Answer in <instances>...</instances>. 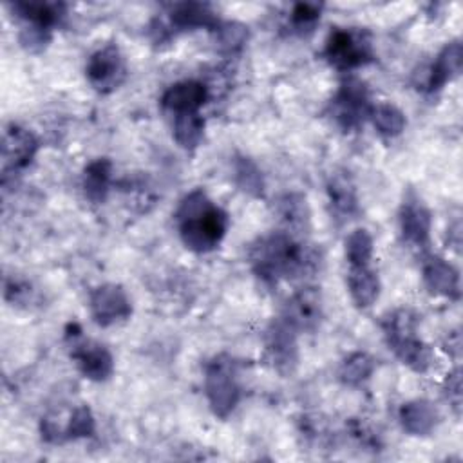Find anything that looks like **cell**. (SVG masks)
Returning <instances> with one entry per match:
<instances>
[{"mask_svg": "<svg viewBox=\"0 0 463 463\" xmlns=\"http://www.w3.org/2000/svg\"><path fill=\"white\" fill-rule=\"evenodd\" d=\"M248 257L253 273L266 284L302 277L320 264V253L313 246L282 230L257 239Z\"/></svg>", "mask_w": 463, "mask_h": 463, "instance_id": "cell-1", "label": "cell"}, {"mask_svg": "<svg viewBox=\"0 0 463 463\" xmlns=\"http://www.w3.org/2000/svg\"><path fill=\"white\" fill-rule=\"evenodd\" d=\"M175 221L183 244L195 253L215 250L228 230V213L201 188L192 190L181 199Z\"/></svg>", "mask_w": 463, "mask_h": 463, "instance_id": "cell-2", "label": "cell"}, {"mask_svg": "<svg viewBox=\"0 0 463 463\" xmlns=\"http://www.w3.org/2000/svg\"><path fill=\"white\" fill-rule=\"evenodd\" d=\"M418 315L411 309H394L382 318V329L389 349L402 364L416 373H425L430 367L432 353L429 345L416 335Z\"/></svg>", "mask_w": 463, "mask_h": 463, "instance_id": "cell-3", "label": "cell"}, {"mask_svg": "<svg viewBox=\"0 0 463 463\" xmlns=\"http://www.w3.org/2000/svg\"><path fill=\"white\" fill-rule=\"evenodd\" d=\"M204 394L217 418L226 420L233 412L241 400V387L232 356L222 353L208 362L204 371Z\"/></svg>", "mask_w": 463, "mask_h": 463, "instance_id": "cell-4", "label": "cell"}, {"mask_svg": "<svg viewBox=\"0 0 463 463\" xmlns=\"http://www.w3.org/2000/svg\"><path fill=\"white\" fill-rule=\"evenodd\" d=\"M324 54L338 71H353L373 60V43L367 31L335 29L331 31Z\"/></svg>", "mask_w": 463, "mask_h": 463, "instance_id": "cell-5", "label": "cell"}, {"mask_svg": "<svg viewBox=\"0 0 463 463\" xmlns=\"http://www.w3.org/2000/svg\"><path fill=\"white\" fill-rule=\"evenodd\" d=\"M371 109L373 105L369 101V90L358 78L344 80L329 103L331 118L344 132H351L362 127L371 114Z\"/></svg>", "mask_w": 463, "mask_h": 463, "instance_id": "cell-6", "label": "cell"}, {"mask_svg": "<svg viewBox=\"0 0 463 463\" xmlns=\"http://www.w3.org/2000/svg\"><path fill=\"white\" fill-rule=\"evenodd\" d=\"M87 80L98 92L116 90L127 78V65L116 43H107L90 54L87 67Z\"/></svg>", "mask_w": 463, "mask_h": 463, "instance_id": "cell-7", "label": "cell"}, {"mask_svg": "<svg viewBox=\"0 0 463 463\" xmlns=\"http://www.w3.org/2000/svg\"><path fill=\"white\" fill-rule=\"evenodd\" d=\"M266 356L273 369L284 376L291 374L298 362L297 331L280 317L273 320L264 335Z\"/></svg>", "mask_w": 463, "mask_h": 463, "instance_id": "cell-8", "label": "cell"}, {"mask_svg": "<svg viewBox=\"0 0 463 463\" xmlns=\"http://www.w3.org/2000/svg\"><path fill=\"white\" fill-rule=\"evenodd\" d=\"M463 49L459 42H452L445 45L436 60L427 67H421L420 72L414 74V85L423 92H438L443 89L452 78H456L461 71Z\"/></svg>", "mask_w": 463, "mask_h": 463, "instance_id": "cell-9", "label": "cell"}, {"mask_svg": "<svg viewBox=\"0 0 463 463\" xmlns=\"http://www.w3.org/2000/svg\"><path fill=\"white\" fill-rule=\"evenodd\" d=\"M38 146H40L38 139L31 130L14 123L9 125L4 130V137H2L4 179L9 174H16L25 166H29L38 152Z\"/></svg>", "mask_w": 463, "mask_h": 463, "instance_id": "cell-10", "label": "cell"}, {"mask_svg": "<svg viewBox=\"0 0 463 463\" xmlns=\"http://www.w3.org/2000/svg\"><path fill=\"white\" fill-rule=\"evenodd\" d=\"M90 315L99 326H112L127 320L132 315L130 300L125 289L118 284H101L90 291Z\"/></svg>", "mask_w": 463, "mask_h": 463, "instance_id": "cell-11", "label": "cell"}, {"mask_svg": "<svg viewBox=\"0 0 463 463\" xmlns=\"http://www.w3.org/2000/svg\"><path fill=\"white\" fill-rule=\"evenodd\" d=\"M400 233L403 242L425 250L430 241V212L416 195H407L400 206L398 213Z\"/></svg>", "mask_w": 463, "mask_h": 463, "instance_id": "cell-12", "label": "cell"}, {"mask_svg": "<svg viewBox=\"0 0 463 463\" xmlns=\"http://www.w3.org/2000/svg\"><path fill=\"white\" fill-rule=\"evenodd\" d=\"M282 318L298 333L313 331L322 318V298L317 288L306 286L295 291L284 306Z\"/></svg>", "mask_w": 463, "mask_h": 463, "instance_id": "cell-13", "label": "cell"}, {"mask_svg": "<svg viewBox=\"0 0 463 463\" xmlns=\"http://www.w3.org/2000/svg\"><path fill=\"white\" fill-rule=\"evenodd\" d=\"M71 356L80 373L92 382H103L114 373V358L110 351L94 340L74 342Z\"/></svg>", "mask_w": 463, "mask_h": 463, "instance_id": "cell-14", "label": "cell"}, {"mask_svg": "<svg viewBox=\"0 0 463 463\" xmlns=\"http://www.w3.org/2000/svg\"><path fill=\"white\" fill-rule=\"evenodd\" d=\"M208 99V87L197 80H184L179 83L170 85L163 96L161 105L165 110L177 114H188V112H199V109Z\"/></svg>", "mask_w": 463, "mask_h": 463, "instance_id": "cell-15", "label": "cell"}, {"mask_svg": "<svg viewBox=\"0 0 463 463\" xmlns=\"http://www.w3.org/2000/svg\"><path fill=\"white\" fill-rule=\"evenodd\" d=\"M423 282L432 295H439L450 300H458L459 289V271L441 257L430 255L423 262Z\"/></svg>", "mask_w": 463, "mask_h": 463, "instance_id": "cell-16", "label": "cell"}, {"mask_svg": "<svg viewBox=\"0 0 463 463\" xmlns=\"http://www.w3.org/2000/svg\"><path fill=\"white\" fill-rule=\"evenodd\" d=\"M275 212L284 226L282 232L302 237L309 230V206L306 201V195L297 192H288L277 199Z\"/></svg>", "mask_w": 463, "mask_h": 463, "instance_id": "cell-17", "label": "cell"}, {"mask_svg": "<svg viewBox=\"0 0 463 463\" xmlns=\"http://www.w3.org/2000/svg\"><path fill=\"white\" fill-rule=\"evenodd\" d=\"M398 418L403 430L412 436L430 434L439 421L438 409L427 400H412L403 403L400 407Z\"/></svg>", "mask_w": 463, "mask_h": 463, "instance_id": "cell-18", "label": "cell"}, {"mask_svg": "<svg viewBox=\"0 0 463 463\" xmlns=\"http://www.w3.org/2000/svg\"><path fill=\"white\" fill-rule=\"evenodd\" d=\"M347 289L353 302L365 309L371 307L380 295V279L369 266H349Z\"/></svg>", "mask_w": 463, "mask_h": 463, "instance_id": "cell-19", "label": "cell"}, {"mask_svg": "<svg viewBox=\"0 0 463 463\" xmlns=\"http://www.w3.org/2000/svg\"><path fill=\"white\" fill-rule=\"evenodd\" d=\"M170 24L175 29H215L219 25V18L206 4L199 2H183L175 4L170 9Z\"/></svg>", "mask_w": 463, "mask_h": 463, "instance_id": "cell-20", "label": "cell"}, {"mask_svg": "<svg viewBox=\"0 0 463 463\" xmlns=\"http://www.w3.org/2000/svg\"><path fill=\"white\" fill-rule=\"evenodd\" d=\"M13 11L31 25L51 29L61 22L67 5L61 2H14Z\"/></svg>", "mask_w": 463, "mask_h": 463, "instance_id": "cell-21", "label": "cell"}, {"mask_svg": "<svg viewBox=\"0 0 463 463\" xmlns=\"http://www.w3.org/2000/svg\"><path fill=\"white\" fill-rule=\"evenodd\" d=\"M327 195L335 212L345 219L358 212L356 186L347 172H335L327 181Z\"/></svg>", "mask_w": 463, "mask_h": 463, "instance_id": "cell-22", "label": "cell"}, {"mask_svg": "<svg viewBox=\"0 0 463 463\" xmlns=\"http://www.w3.org/2000/svg\"><path fill=\"white\" fill-rule=\"evenodd\" d=\"M112 181V163L107 157H98L85 166L83 192L92 203H103L107 199Z\"/></svg>", "mask_w": 463, "mask_h": 463, "instance_id": "cell-23", "label": "cell"}, {"mask_svg": "<svg viewBox=\"0 0 463 463\" xmlns=\"http://www.w3.org/2000/svg\"><path fill=\"white\" fill-rule=\"evenodd\" d=\"M204 136V119L199 112L174 116V139L184 150L199 146Z\"/></svg>", "mask_w": 463, "mask_h": 463, "instance_id": "cell-24", "label": "cell"}, {"mask_svg": "<svg viewBox=\"0 0 463 463\" xmlns=\"http://www.w3.org/2000/svg\"><path fill=\"white\" fill-rule=\"evenodd\" d=\"M369 119L373 121L376 132L387 139L400 136L405 130V123H407L403 112L391 103L373 105Z\"/></svg>", "mask_w": 463, "mask_h": 463, "instance_id": "cell-25", "label": "cell"}, {"mask_svg": "<svg viewBox=\"0 0 463 463\" xmlns=\"http://www.w3.org/2000/svg\"><path fill=\"white\" fill-rule=\"evenodd\" d=\"M233 181L235 184L251 197L264 195V177L260 168L246 156H237L233 159Z\"/></svg>", "mask_w": 463, "mask_h": 463, "instance_id": "cell-26", "label": "cell"}, {"mask_svg": "<svg viewBox=\"0 0 463 463\" xmlns=\"http://www.w3.org/2000/svg\"><path fill=\"white\" fill-rule=\"evenodd\" d=\"M374 371V360L371 354L356 351L353 354H349L338 369V378L345 383V385H362L365 380H369V376Z\"/></svg>", "mask_w": 463, "mask_h": 463, "instance_id": "cell-27", "label": "cell"}, {"mask_svg": "<svg viewBox=\"0 0 463 463\" xmlns=\"http://www.w3.org/2000/svg\"><path fill=\"white\" fill-rule=\"evenodd\" d=\"M374 242L365 228L353 230L345 239V259L349 266H369Z\"/></svg>", "mask_w": 463, "mask_h": 463, "instance_id": "cell-28", "label": "cell"}, {"mask_svg": "<svg viewBox=\"0 0 463 463\" xmlns=\"http://www.w3.org/2000/svg\"><path fill=\"white\" fill-rule=\"evenodd\" d=\"M213 33H215V43L219 51L228 54L239 52L248 42V27L239 22H222V24L219 22Z\"/></svg>", "mask_w": 463, "mask_h": 463, "instance_id": "cell-29", "label": "cell"}, {"mask_svg": "<svg viewBox=\"0 0 463 463\" xmlns=\"http://www.w3.org/2000/svg\"><path fill=\"white\" fill-rule=\"evenodd\" d=\"M94 430H96V421H94L92 411L87 405H80L72 411L63 434H65V439H78V438L92 436Z\"/></svg>", "mask_w": 463, "mask_h": 463, "instance_id": "cell-30", "label": "cell"}, {"mask_svg": "<svg viewBox=\"0 0 463 463\" xmlns=\"http://www.w3.org/2000/svg\"><path fill=\"white\" fill-rule=\"evenodd\" d=\"M320 11H322V5L318 4H309V2L297 4L291 11V25L300 33L313 31L317 22L320 20Z\"/></svg>", "mask_w": 463, "mask_h": 463, "instance_id": "cell-31", "label": "cell"}, {"mask_svg": "<svg viewBox=\"0 0 463 463\" xmlns=\"http://www.w3.org/2000/svg\"><path fill=\"white\" fill-rule=\"evenodd\" d=\"M51 42V29L27 24L20 33V45L29 52L43 51Z\"/></svg>", "mask_w": 463, "mask_h": 463, "instance_id": "cell-32", "label": "cell"}, {"mask_svg": "<svg viewBox=\"0 0 463 463\" xmlns=\"http://www.w3.org/2000/svg\"><path fill=\"white\" fill-rule=\"evenodd\" d=\"M459 374H461L459 369H456L454 373L447 374V380H445V394L458 412L461 407V376Z\"/></svg>", "mask_w": 463, "mask_h": 463, "instance_id": "cell-33", "label": "cell"}]
</instances>
